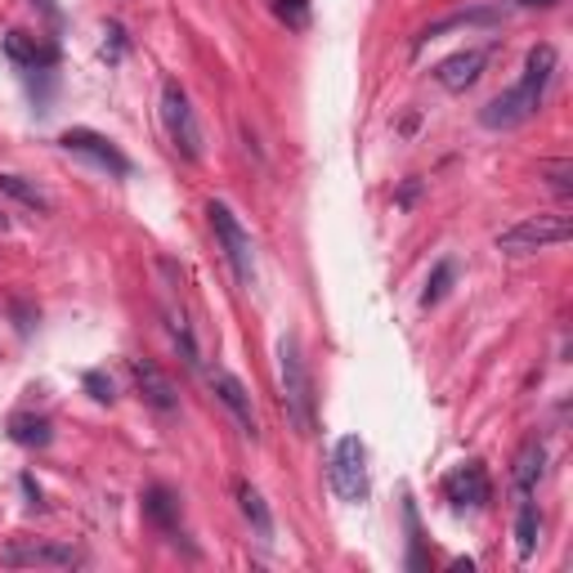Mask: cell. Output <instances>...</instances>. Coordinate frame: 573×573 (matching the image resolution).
<instances>
[{"label": "cell", "mask_w": 573, "mask_h": 573, "mask_svg": "<svg viewBox=\"0 0 573 573\" xmlns=\"http://www.w3.org/2000/svg\"><path fill=\"white\" fill-rule=\"evenodd\" d=\"M555 68H560L555 50H551V45H533L529 59H524L520 81H515L511 90H502L493 103H484L480 122H484L489 131H515V126H524L529 117H538V108H542V99H546V85L555 81Z\"/></svg>", "instance_id": "1"}, {"label": "cell", "mask_w": 573, "mask_h": 573, "mask_svg": "<svg viewBox=\"0 0 573 573\" xmlns=\"http://www.w3.org/2000/svg\"><path fill=\"white\" fill-rule=\"evenodd\" d=\"M278 381H283V412H287V421L300 434H314L318 395H314V377H309V364H305V350H300L296 331H287L278 340Z\"/></svg>", "instance_id": "2"}, {"label": "cell", "mask_w": 573, "mask_h": 573, "mask_svg": "<svg viewBox=\"0 0 573 573\" xmlns=\"http://www.w3.org/2000/svg\"><path fill=\"white\" fill-rule=\"evenodd\" d=\"M573 238V219L569 215H524L520 224H511L507 234H498V252L507 256H533L546 247H560Z\"/></svg>", "instance_id": "3"}, {"label": "cell", "mask_w": 573, "mask_h": 573, "mask_svg": "<svg viewBox=\"0 0 573 573\" xmlns=\"http://www.w3.org/2000/svg\"><path fill=\"white\" fill-rule=\"evenodd\" d=\"M206 215H211V228H215L219 252H224L228 269H234V278H238L243 287H252V283H256V252H252V234L238 224V215L228 211L224 202H211V206H206Z\"/></svg>", "instance_id": "4"}, {"label": "cell", "mask_w": 573, "mask_h": 573, "mask_svg": "<svg viewBox=\"0 0 573 573\" xmlns=\"http://www.w3.org/2000/svg\"><path fill=\"white\" fill-rule=\"evenodd\" d=\"M162 126H166V135H171V144L184 162H202V126H197V112H193L180 81L162 85Z\"/></svg>", "instance_id": "5"}, {"label": "cell", "mask_w": 573, "mask_h": 573, "mask_svg": "<svg viewBox=\"0 0 573 573\" xmlns=\"http://www.w3.org/2000/svg\"><path fill=\"white\" fill-rule=\"evenodd\" d=\"M331 489L340 502H364L372 480H368V448L359 434H346V439H336L331 448Z\"/></svg>", "instance_id": "6"}, {"label": "cell", "mask_w": 573, "mask_h": 573, "mask_svg": "<svg viewBox=\"0 0 573 573\" xmlns=\"http://www.w3.org/2000/svg\"><path fill=\"white\" fill-rule=\"evenodd\" d=\"M59 149H63V153H72V157H81V162H90L94 171H103V175H112V180H126V175H131L126 153H122L117 144H112L108 135H99V131L72 126V131H63V135H59Z\"/></svg>", "instance_id": "7"}, {"label": "cell", "mask_w": 573, "mask_h": 573, "mask_svg": "<svg viewBox=\"0 0 573 573\" xmlns=\"http://www.w3.org/2000/svg\"><path fill=\"white\" fill-rule=\"evenodd\" d=\"M85 555L63 542H37V538H14L0 546V564L10 569H76Z\"/></svg>", "instance_id": "8"}, {"label": "cell", "mask_w": 573, "mask_h": 573, "mask_svg": "<svg viewBox=\"0 0 573 573\" xmlns=\"http://www.w3.org/2000/svg\"><path fill=\"white\" fill-rule=\"evenodd\" d=\"M126 372H131V381H135L140 399H144L153 412H162V417L180 412V390H175V381H171L153 359H131V364H126Z\"/></svg>", "instance_id": "9"}, {"label": "cell", "mask_w": 573, "mask_h": 573, "mask_svg": "<svg viewBox=\"0 0 573 573\" xmlns=\"http://www.w3.org/2000/svg\"><path fill=\"white\" fill-rule=\"evenodd\" d=\"M206 386H211V395L234 412V421H238V430L247 434V439H260V421H256V408H252V395H247V386L234 377V372H224V368H215V372H206Z\"/></svg>", "instance_id": "10"}, {"label": "cell", "mask_w": 573, "mask_h": 573, "mask_svg": "<svg viewBox=\"0 0 573 573\" xmlns=\"http://www.w3.org/2000/svg\"><path fill=\"white\" fill-rule=\"evenodd\" d=\"M443 498L457 507V511H462V507H484L489 502V471H484V462H462V467H452L448 475H443Z\"/></svg>", "instance_id": "11"}, {"label": "cell", "mask_w": 573, "mask_h": 573, "mask_svg": "<svg viewBox=\"0 0 573 573\" xmlns=\"http://www.w3.org/2000/svg\"><path fill=\"white\" fill-rule=\"evenodd\" d=\"M484 63H489V50H462V54H452V59H443L434 68V81L443 90H452V94H462L484 76Z\"/></svg>", "instance_id": "12"}, {"label": "cell", "mask_w": 573, "mask_h": 573, "mask_svg": "<svg viewBox=\"0 0 573 573\" xmlns=\"http://www.w3.org/2000/svg\"><path fill=\"white\" fill-rule=\"evenodd\" d=\"M6 54H10L23 72H45V68H54V59H59L54 45H41V41L28 37V32H10V37H6Z\"/></svg>", "instance_id": "13"}, {"label": "cell", "mask_w": 573, "mask_h": 573, "mask_svg": "<svg viewBox=\"0 0 573 573\" xmlns=\"http://www.w3.org/2000/svg\"><path fill=\"white\" fill-rule=\"evenodd\" d=\"M238 511H243V520L252 524V533L260 538V542H274V515H269V507H265V498H260V489L256 484H247V480H238Z\"/></svg>", "instance_id": "14"}, {"label": "cell", "mask_w": 573, "mask_h": 573, "mask_svg": "<svg viewBox=\"0 0 573 573\" xmlns=\"http://www.w3.org/2000/svg\"><path fill=\"white\" fill-rule=\"evenodd\" d=\"M144 511H149V520L162 529V533H180V498L166 489V484H153L149 493H144Z\"/></svg>", "instance_id": "15"}, {"label": "cell", "mask_w": 573, "mask_h": 573, "mask_svg": "<svg viewBox=\"0 0 573 573\" xmlns=\"http://www.w3.org/2000/svg\"><path fill=\"white\" fill-rule=\"evenodd\" d=\"M542 462H546L542 439H529V443L520 448V457H515V471H511V480H515V493H520V498H529V493H533V484L542 480Z\"/></svg>", "instance_id": "16"}, {"label": "cell", "mask_w": 573, "mask_h": 573, "mask_svg": "<svg viewBox=\"0 0 573 573\" xmlns=\"http://www.w3.org/2000/svg\"><path fill=\"white\" fill-rule=\"evenodd\" d=\"M498 19H502V14H498V10H489V6H480V10H462V14H448V19L430 23V28H421V37H417V50H421L426 41L443 37V32H457V28H489V23H498Z\"/></svg>", "instance_id": "17"}, {"label": "cell", "mask_w": 573, "mask_h": 573, "mask_svg": "<svg viewBox=\"0 0 573 573\" xmlns=\"http://www.w3.org/2000/svg\"><path fill=\"white\" fill-rule=\"evenodd\" d=\"M10 439H14V443H23V448H45L54 434H50V421H45V417L14 412V417H10Z\"/></svg>", "instance_id": "18"}, {"label": "cell", "mask_w": 573, "mask_h": 573, "mask_svg": "<svg viewBox=\"0 0 573 573\" xmlns=\"http://www.w3.org/2000/svg\"><path fill=\"white\" fill-rule=\"evenodd\" d=\"M538 529H542V520H538V502H533V493H529V498H520V511H515V546H520V560L533 555Z\"/></svg>", "instance_id": "19"}, {"label": "cell", "mask_w": 573, "mask_h": 573, "mask_svg": "<svg viewBox=\"0 0 573 573\" xmlns=\"http://www.w3.org/2000/svg\"><path fill=\"white\" fill-rule=\"evenodd\" d=\"M0 193L19 197L23 206H32V211H41V215H50V211H54L50 193H45V188H37V184H32V180H23V175H0Z\"/></svg>", "instance_id": "20"}, {"label": "cell", "mask_w": 573, "mask_h": 573, "mask_svg": "<svg viewBox=\"0 0 573 573\" xmlns=\"http://www.w3.org/2000/svg\"><path fill=\"white\" fill-rule=\"evenodd\" d=\"M274 19L287 28V32H305L309 28V0H269Z\"/></svg>", "instance_id": "21"}, {"label": "cell", "mask_w": 573, "mask_h": 573, "mask_svg": "<svg viewBox=\"0 0 573 573\" xmlns=\"http://www.w3.org/2000/svg\"><path fill=\"white\" fill-rule=\"evenodd\" d=\"M452 278H457V265H452V260H439V265H434V274H430V283H426V291H421V305H426V309H430V305H439V300L448 296Z\"/></svg>", "instance_id": "22"}, {"label": "cell", "mask_w": 573, "mask_h": 573, "mask_svg": "<svg viewBox=\"0 0 573 573\" xmlns=\"http://www.w3.org/2000/svg\"><path fill=\"white\" fill-rule=\"evenodd\" d=\"M166 327H171V340L180 346V355H184V364L188 368H197V346H193V331H188V323H184V314H175V309H166Z\"/></svg>", "instance_id": "23"}, {"label": "cell", "mask_w": 573, "mask_h": 573, "mask_svg": "<svg viewBox=\"0 0 573 573\" xmlns=\"http://www.w3.org/2000/svg\"><path fill=\"white\" fill-rule=\"evenodd\" d=\"M85 390H90L99 403H112V381H108L103 372H90V377H85Z\"/></svg>", "instance_id": "24"}, {"label": "cell", "mask_w": 573, "mask_h": 573, "mask_svg": "<svg viewBox=\"0 0 573 573\" xmlns=\"http://www.w3.org/2000/svg\"><path fill=\"white\" fill-rule=\"evenodd\" d=\"M569 171H573L569 162H555V166H546V175H551V188H555V193H573V184H569Z\"/></svg>", "instance_id": "25"}, {"label": "cell", "mask_w": 573, "mask_h": 573, "mask_svg": "<svg viewBox=\"0 0 573 573\" xmlns=\"http://www.w3.org/2000/svg\"><path fill=\"white\" fill-rule=\"evenodd\" d=\"M108 45H103V59H112V63H117L122 59V23H108Z\"/></svg>", "instance_id": "26"}, {"label": "cell", "mask_w": 573, "mask_h": 573, "mask_svg": "<svg viewBox=\"0 0 573 573\" xmlns=\"http://www.w3.org/2000/svg\"><path fill=\"white\" fill-rule=\"evenodd\" d=\"M520 6H529V10H551L555 0H520Z\"/></svg>", "instance_id": "27"}]
</instances>
